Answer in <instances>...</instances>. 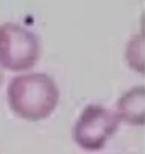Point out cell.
Instances as JSON below:
<instances>
[{"instance_id":"cell-1","label":"cell","mask_w":145,"mask_h":154,"mask_svg":"<svg viewBox=\"0 0 145 154\" xmlns=\"http://www.w3.org/2000/svg\"><path fill=\"white\" fill-rule=\"evenodd\" d=\"M11 111L26 121H42L52 115L60 100V90L54 78L44 72L15 76L8 85Z\"/></svg>"},{"instance_id":"cell-2","label":"cell","mask_w":145,"mask_h":154,"mask_svg":"<svg viewBox=\"0 0 145 154\" xmlns=\"http://www.w3.org/2000/svg\"><path fill=\"white\" fill-rule=\"evenodd\" d=\"M41 57L38 36L18 23L0 24V67L11 72H26L36 66Z\"/></svg>"},{"instance_id":"cell-3","label":"cell","mask_w":145,"mask_h":154,"mask_svg":"<svg viewBox=\"0 0 145 154\" xmlns=\"http://www.w3.org/2000/svg\"><path fill=\"white\" fill-rule=\"evenodd\" d=\"M120 120L115 111L99 103L87 105L76 118L72 130L75 144L85 151L105 148L109 138L118 130Z\"/></svg>"},{"instance_id":"cell-4","label":"cell","mask_w":145,"mask_h":154,"mask_svg":"<svg viewBox=\"0 0 145 154\" xmlns=\"http://www.w3.org/2000/svg\"><path fill=\"white\" fill-rule=\"evenodd\" d=\"M120 123L133 127L145 126V85H136L121 94L115 106Z\"/></svg>"},{"instance_id":"cell-5","label":"cell","mask_w":145,"mask_h":154,"mask_svg":"<svg viewBox=\"0 0 145 154\" xmlns=\"http://www.w3.org/2000/svg\"><path fill=\"white\" fill-rule=\"evenodd\" d=\"M126 63L139 75H145V35H133L126 45Z\"/></svg>"},{"instance_id":"cell-6","label":"cell","mask_w":145,"mask_h":154,"mask_svg":"<svg viewBox=\"0 0 145 154\" xmlns=\"http://www.w3.org/2000/svg\"><path fill=\"white\" fill-rule=\"evenodd\" d=\"M2 84H3V69L0 67V87H2Z\"/></svg>"}]
</instances>
